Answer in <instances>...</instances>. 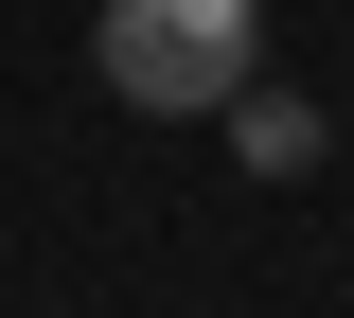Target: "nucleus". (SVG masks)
I'll use <instances>...</instances> for the list:
<instances>
[{"mask_svg":"<svg viewBox=\"0 0 354 318\" xmlns=\"http://www.w3.org/2000/svg\"><path fill=\"white\" fill-rule=\"evenodd\" d=\"M88 71H106L142 124H213L266 71V0H106V18H88Z\"/></svg>","mask_w":354,"mask_h":318,"instance_id":"nucleus-1","label":"nucleus"},{"mask_svg":"<svg viewBox=\"0 0 354 318\" xmlns=\"http://www.w3.org/2000/svg\"><path fill=\"white\" fill-rule=\"evenodd\" d=\"M230 124H248L266 177H301V159H319V106H283V89H230Z\"/></svg>","mask_w":354,"mask_h":318,"instance_id":"nucleus-2","label":"nucleus"}]
</instances>
